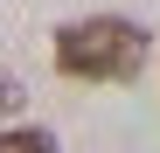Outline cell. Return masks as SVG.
<instances>
[{"label":"cell","mask_w":160,"mask_h":153,"mask_svg":"<svg viewBox=\"0 0 160 153\" xmlns=\"http://www.w3.org/2000/svg\"><path fill=\"white\" fill-rule=\"evenodd\" d=\"M21 97H28V91H21L14 76H0V118H7V111H21Z\"/></svg>","instance_id":"3"},{"label":"cell","mask_w":160,"mask_h":153,"mask_svg":"<svg viewBox=\"0 0 160 153\" xmlns=\"http://www.w3.org/2000/svg\"><path fill=\"white\" fill-rule=\"evenodd\" d=\"M153 56V35L125 14H91L56 35V70L77 84H132Z\"/></svg>","instance_id":"1"},{"label":"cell","mask_w":160,"mask_h":153,"mask_svg":"<svg viewBox=\"0 0 160 153\" xmlns=\"http://www.w3.org/2000/svg\"><path fill=\"white\" fill-rule=\"evenodd\" d=\"M0 153H56V132H42V125H7V132H0Z\"/></svg>","instance_id":"2"}]
</instances>
